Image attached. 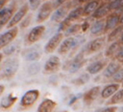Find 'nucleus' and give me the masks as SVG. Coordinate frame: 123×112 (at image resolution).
<instances>
[{"instance_id": "obj_14", "label": "nucleus", "mask_w": 123, "mask_h": 112, "mask_svg": "<svg viewBox=\"0 0 123 112\" xmlns=\"http://www.w3.org/2000/svg\"><path fill=\"white\" fill-rule=\"evenodd\" d=\"M120 23V15L116 14V13H112L111 15H110L108 17V19L106 20V25H105V31H111L114 28H116Z\"/></svg>"}, {"instance_id": "obj_9", "label": "nucleus", "mask_w": 123, "mask_h": 112, "mask_svg": "<svg viewBox=\"0 0 123 112\" xmlns=\"http://www.w3.org/2000/svg\"><path fill=\"white\" fill-rule=\"evenodd\" d=\"M62 36L63 34L62 33H57L56 34H54L49 40L48 42L45 44V47H44V51L48 54L50 53H53L57 47L60 45V43L62 42Z\"/></svg>"}, {"instance_id": "obj_46", "label": "nucleus", "mask_w": 123, "mask_h": 112, "mask_svg": "<svg viewBox=\"0 0 123 112\" xmlns=\"http://www.w3.org/2000/svg\"><path fill=\"white\" fill-rule=\"evenodd\" d=\"M106 2H111V1H112V0H105Z\"/></svg>"}, {"instance_id": "obj_34", "label": "nucleus", "mask_w": 123, "mask_h": 112, "mask_svg": "<svg viewBox=\"0 0 123 112\" xmlns=\"http://www.w3.org/2000/svg\"><path fill=\"white\" fill-rule=\"evenodd\" d=\"M118 110V106L116 105H110L107 107H104L100 110H98L97 112H116Z\"/></svg>"}, {"instance_id": "obj_7", "label": "nucleus", "mask_w": 123, "mask_h": 112, "mask_svg": "<svg viewBox=\"0 0 123 112\" xmlns=\"http://www.w3.org/2000/svg\"><path fill=\"white\" fill-rule=\"evenodd\" d=\"M28 5L27 4H25V5H23L14 14H12V18L10 19V21L8 22V24H7V28H12V27H14L17 23H19L24 17H25V15H26V13H27V11H28Z\"/></svg>"}, {"instance_id": "obj_21", "label": "nucleus", "mask_w": 123, "mask_h": 112, "mask_svg": "<svg viewBox=\"0 0 123 112\" xmlns=\"http://www.w3.org/2000/svg\"><path fill=\"white\" fill-rule=\"evenodd\" d=\"M16 101H17V97L13 96V95L11 93V94H9V95H7V96H5V97L2 98L1 102H0V105H1L2 108L8 109V108L12 107V106L13 105V103H14Z\"/></svg>"}, {"instance_id": "obj_11", "label": "nucleus", "mask_w": 123, "mask_h": 112, "mask_svg": "<svg viewBox=\"0 0 123 112\" xmlns=\"http://www.w3.org/2000/svg\"><path fill=\"white\" fill-rule=\"evenodd\" d=\"M83 7H77L75 8L74 10H72L67 15L66 17L63 19V22H62V25L63 27L65 26H70V23L75 21L76 19H78L82 14H83Z\"/></svg>"}, {"instance_id": "obj_41", "label": "nucleus", "mask_w": 123, "mask_h": 112, "mask_svg": "<svg viewBox=\"0 0 123 112\" xmlns=\"http://www.w3.org/2000/svg\"><path fill=\"white\" fill-rule=\"evenodd\" d=\"M118 41H119V43H120L121 45H123V32H122V34H120V36H119V38H118Z\"/></svg>"}, {"instance_id": "obj_29", "label": "nucleus", "mask_w": 123, "mask_h": 112, "mask_svg": "<svg viewBox=\"0 0 123 112\" xmlns=\"http://www.w3.org/2000/svg\"><path fill=\"white\" fill-rule=\"evenodd\" d=\"M88 80H89V75L88 74H82L79 78H77L76 79H74L72 82L74 84H77V85H82V84L86 83Z\"/></svg>"}, {"instance_id": "obj_24", "label": "nucleus", "mask_w": 123, "mask_h": 112, "mask_svg": "<svg viewBox=\"0 0 123 112\" xmlns=\"http://www.w3.org/2000/svg\"><path fill=\"white\" fill-rule=\"evenodd\" d=\"M123 102V88H120L118 89L111 98L110 100L107 101V104H110V105H113V104H118V103H121Z\"/></svg>"}, {"instance_id": "obj_23", "label": "nucleus", "mask_w": 123, "mask_h": 112, "mask_svg": "<svg viewBox=\"0 0 123 112\" xmlns=\"http://www.w3.org/2000/svg\"><path fill=\"white\" fill-rule=\"evenodd\" d=\"M98 6H99V1L98 0H92V1L88 2L84 7V9H83V15H86H86L92 14L96 11V9L98 8Z\"/></svg>"}, {"instance_id": "obj_36", "label": "nucleus", "mask_w": 123, "mask_h": 112, "mask_svg": "<svg viewBox=\"0 0 123 112\" xmlns=\"http://www.w3.org/2000/svg\"><path fill=\"white\" fill-rule=\"evenodd\" d=\"M40 4V0H29V6L32 10H36L37 8H38Z\"/></svg>"}, {"instance_id": "obj_20", "label": "nucleus", "mask_w": 123, "mask_h": 112, "mask_svg": "<svg viewBox=\"0 0 123 112\" xmlns=\"http://www.w3.org/2000/svg\"><path fill=\"white\" fill-rule=\"evenodd\" d=\"M105 25H106V21L102 18L95 21L93 23V25L91 26V28H90L91 34L97 35V34H100L101 33H103L105 31Z\"/></svg>"}, {"instance_id": "obj_38", "label": "nucleus", "mask_w": 123, "mask_h": 112, "mask_svg": "<svg viewBox=\"0 0 123 112\" xmlns=\"http://www.w3.org/2000/svg\"><path fill=\"white\" fill-rule=\"evenodd\" d=\"M81 97H83V94H81V93H80V94H78V95L72 96V97H71V99H70V101H68V104H69V105L73 104V103H74V102H75V101H76L77 100H79V99H80Z\"/></svg>"}, {"instance_id": "obj_27", "label": "nucleus", "mask_w": 123, "mask_h": 112, "mask_svg": "<svg viewBox=\"0 0 123 112\" xmlns=\"http://www.w3.org/2000/svg\"><path fill=\"white\" fill-rule=\"evenodd\" d=\"M120 43H119V41H112L111 42V44L108 47V49L106 50V53H105V56H114L115 54H116V52L118 51V49H119V47H120Z\"/></svg>"}, {"instance_id": "obj_28", "label": "nucleus", "mask_w": 123, "mask_h": 112, "mask_svg": "<svg viewBox=\"0 0 123 112\" xmlns=\"http://www.w3.org/2000/svg\"><path fill=\"white\" fill-rule=\"evenodd\" d=\"M40 57V54L37 51H30L25 55V58L28 61H36Z\"/></svg>"}, {"instance_id": "obj_26", "label": "nucleus", "mask_w": 123, "mask_h": 112, "mask_svg": "<svg viewBox=\"0 0 123 112\" xmlns=\"http://www.w3.org/2000/svg\"><path fill=\"white\" fill-rule=\"evenodd\" d=\"M122 32H123V26L122 25L117 26L116 28H114L113 30H111V33L109 34V35H108V41L109 42L115 41L117 38H119V36L122 34Z\"/></svg>"}, {"instance_id": "obj_16", "label": "nucleus", "mask_w": 123, "mask_h": 112, "mask_svg": "<svg viewBox=\"0 0 123 112\" xmlns=\"http://www.w3.org/2000/svg\"><path fill=\"white\" fill-rule=\"evenodd\" d=\"M105 42H106L105 37H103V36H101V37H97V38H95L94 40H92V41L88 44V46H87V51H88L89 53H95V52H98L100 49L103 48Z\"/></svg>"}, {"instance_id": "obj_4", "label": "nucleus", "mask_w": 123, "mask_h": 112, "mask_svg": "<svg viewBox=\"0 0 123 112\" xmlns=\"http://www.w3.org/2000/svg\"><path fill=\"white\" fill-rule=\"evenodd\" d=\"M69 8H70L69 3H63L62 5L58 7L56 9V11L53 12V14L51 15V20L54 22H60L62 20H63L67 15Z\"/></svg>"}, {"instance_id": "obj_2", "label": "nucleus", "mask_w": 123, "mask_h": 112, "mask_svg": "<svg viewBox=\"0 0 123 112\" xmlns=\"http://www.w3.org/2000/svg\"><path fill=\"white\" fill-rule=\"evenodd\" d=\"M39 97V91L37 89H32L24 93L20 100V105L24 107H28L33 105Z\"/></svg>"}, {"instance_id": "obj_48", "label": "nucleus", "mask_w": 123, "mask_h": 112, "mask_svg": "<svg viewBox=\"0 0 123 112\" xmlns=\"http://www.w3.org/2000/svg\"><path fill=\"white\" fill-rule=\"evenodd\" d=\"M62 112H67V111H62Z\"/></svg>"}, {"instance_id": "obj_45", "label": "nucleus", "mask_w": 123, "mask_h": 112, "mask_svg": "<svg viewBox=\"0 0 123 112\" xmlns=\"http://www.w3.org/2000/svg\"><path fill=\"white\" fill-rule=\"evenodd\" d=\"M1 60H2V54L0 53V61H1Z\"/></svg>"}, {"instance_id": "obj_17", "label": "nucleus", "mask_w": 123, "mask_h": 112, "mask_svg": "<svg viewBox=\"0 0 123 112\" xmlns=\"http://www.w3.org/2000/svg\"><path fill=\"white\" fill-rule=\"evenodd\" d=\"M55 107H56V102L53 100L45 99L38 105L37 112H53Z\"/></svg>"}, {"instance_id": "obj_32", "label": "nucleus", "mask_w": 123, "mask_h": 112, "mask_svg": "<svg viewBox=\"0 0 123 112\" xmlns=\"http://www.w3.org/2000/svg\"><path fill=\"white\" fill-rule=\"evenodd\" d=\"M39 69H40L39 63L35 62V63H32V64L28 67V73H29L30 75H36V74L38 73Z\"/></svg>"}, {"instance_id": "obj_44", "label": "nucleus", "mask_w": 123, "mask_h": 112, "mask_svg": "<svg viewBox=\"0 0 123 112\" xmlns=\"http://www.w3.org/2000/svg\"><path fill=\"white\" fill-rule=\"evenodd\" d=\"M120 23H121V24H123V13L120 15Z\"/></svg>"}, {"instance_id": "obj_37", "label": "nucleus", "mask_w": 123, "mask_h": 112, "mask_svg": "<svg viewBox=\"0 0 123 112\" xmlns=\"http://www.w3.org/2000/svg\"><path fill=\"white\" fill-rule=\"evenodd\" d=\"M14 51H15V46H14V45H10V46H8V48L5 49L4 53H5L6 55H11V54H12Z\"/></svg>"}, {"instance_id": "obj_3", "label": "nucleus", "mask_w": 123, "mask_h": 112, "mask_svg": "<svg viewBox=\"0 0 123 112\" xmlns=\"http://www.w3.org/2000/svg\"><path fill=\"white\" fill-rule=\"evenodd\" d=\"M54 9V5L51 1H47L45 3H43L40 8H39V11L37 12V21L38 23L40 22H43L45 21L50 15H51V12H52V10Z\"/></svg>"}, {"instance_id": "obj_6", "label": "nucleus", "mask_w": 123, "mask_h": 112, "mask_svg": "<svg viewBox=\"0 0 123 112\" xmlns=\"http://www.w3.org/2000/svg\"><path fill=\"white\" fill-rule=\"evenodd\" d=\"M17 33H18V29L16 27H12L11 30L2 34L0 35V49L8 46L16 37Z\"/></svg>"}, {"instance_id": "obj_18", "label": "nucleus", "mask_w": 123, "mask_h": 112, "mask_svg": "<svg viewBox=\"0 0 123 112\" xmlns=\"http://www.w3.org/2000/svg\"><path fill=\"white\" fill-rule=\"evenodd\" d=\"M84 62H85V60H84V56H83V54H82V53L78 54V55L75 56V58L71 61V63H70V65H69V72H70V73H75V72H77V71L83 66Z\"/></svg>"}, {"instance_id": "obj_31", "label": "nucleus", "mask_w": 123, "mask_h": 112, "mask_svg": "<svg viewBox=\"0 0 123 112\" xmlns=\"http://www.w3.org/2000/svg\"><path fill=\"white\" fill-rule=\"evenodd\" d=\"M80 28H81V25H79V24H74V25L68 26L66 28V30H65V35L68 36V35H71V34H76L80 30Z\"/></svg>"}, {"instance_id": "obj_12", "label": "nucleus", "mask_w": 123, "mask_h": 112, "mask_svg": "<svg viewBox=\"0 0 123 112\" xmlns=\"http://www.w3.org/2000/svg\"><path fill=\"white\" fill-rule=\"evenodd\" d=\"M119 87H120V85L117 82H113V83H110V84L106 85L101 90V97L103 99H109V98H111L119 89Z\"/></svg>"}, {"instance_id": "obj_22", "label": "nucleus", "mask_w": 123, "mask_h": 112, "mask_svg": "<svg viewBox=\"0 0 123 112\" xmlns=\"http://www.w3.org/2000/svg\"><path fill=\"white\" fill-rule=\"evenodd\" d=\"M105 66V62L103 60H98V61H94L91 64H89L86 68L87 72L91 75H95L97 73H99Z\"/></svg>"}, {"instance_id": "obj_47", "label": "nucleus", "mask_w": 123, "mask_h": 112, "mask_svg": "<svg viewBox=\"0 0 123 112\" xmlns=\"http://www.w3.org/2000/svg\"><path fill=\"white\" fill-rule=\"evenodd\" d=\"M122 86H123V81H122Z\"/></svg>"}, {"instance_id": "obj_5", "label": "nucleus", "mask_w": 123, "mask_h": 112, "mask_svg": "<svg viewBox=\"0 0 123 112\" xmlns=\"http://www.w3.org/2000/svg\"><path fill=\"white\" fill-rule=\"evenodd\" d=\"M78 44H79V38H76V37H67L60 45V47L58 49V52L61 55H64V54L68 53L70 50H72L73 48H75Z\"/></svg>"}, {"instance_id": "obj_30", "label": "nucleus", "mask_w": 123, "mask_h": 112, "mask_svg": "<svg viewBox=\"0 0 123 112\" xmlns=\"http://www.w3.org/2000/svg\"><path fill=\"white\" fill-rule=\"evenodd\" d=\"M121 6H123V0H112L108 3V7L110 11H116Z\"/></svg>"}, {"instance_id": "obj_40", "label": "nucleus", "mask_w": 123, "mask_h": 112, "mask_svg": "<svg viewBox=\"0 0 123 112\" xmlns=\"http://www.w3.org/2000/svg\"><path fill=\"white\" fill-rule=\"evenodd\" d=\"M81 28H82V31H83V32H86V31L87 30V28H88V23H87V22H85V23L81 26Z\"/></svg>"}, {"instance_id": "obj_13", "label": "nucleus", "mask_w": 123, "mask_h": 112, "mask_svg": "<svg viewBox=\"0 0 123 112\" xmlns=\"http://www.w3.org/2000/svg\"><path fill=\"white\" fill-rule=\"evenodd\" d=\"M100 86H94L92 88H90L88 91H86L84 95H83V99H84V101L87 104H89L90 102H92L99 95L100 93Z\"/></svg>"}, {"instance_id": "obj_10", "label": "nucleus", "mask_w": 123, "mask_h": 112, "mask_svg": "<svg viewBox=\"0 0 123 112\" xmlns=\"http://www.w3.org/2000/svg\"><path fill=\"white\" fill-rule=\"evenodd\" d=\"M60 65H61V60H60L59 56H52L45 62V64H44V71L47 72V73H54V72L59 70Z\"/></svg>"}, {"instance_id": "obj_25", "label": "nucleus", "mask_w": 123, "mask_h": 112, "mask_svg": "<svg viewBox=\"0 0 123 112\" xmlns=\"http://www.w3.org/2000/svg\"><path fill=\"white\" fill-rule=\"evenodd\" d=\"M109 11H110V10H109L108 4H102V5L98 6V8L96 9V11L92 13V16H93L94 18L101 19V18H103L105 15H107Z\"/></svg>"}, {"instance_id": "obj_1", "label": "nucleus", "mask_w": 123, "mask_h": 112, "mask_svg": "<svg viewBox=\"0 0 123 112\" xmlns=\"http://www.w3.org/2000/svg\"><path fill=\"white\" fill-rule=\"evenodd\" d=\"M19 66V62L16 58H10L8 60H6V62L3 64V68H2V76L5 78H11L12 77Z\"/></svg>"}, {"instance_id": "obj_33", "label": "nucleus", "mask_w": 123, "mask_h": 112, "mask_svg": "<svg viewBox=\"0 0 123 112\" xmlns=\"http://www.w3.org/2000/svg\"><path fill=\"white\" fill-rule=\"evenodd\" d=\"M112 79L113 81L115 82H120V81H123V67H120L118 69V71L112 76Z\"/></svg>"}, {"instance_id": "obj_43", "label": "nucleus", "mask_w": 123, "mask_h": 112, "mask_svg": "<svg viewBox=\"0 0 123 112\" xmlns=\"http://www.w3.org/2000/svg\"><path fill=\"white\" fill-rule=\"evenodd\" d=\"M5 2H6V0H0V9H1V8L4 6Z\"/></svg>"}, {"instance_id": "obj_42", "label": "nucleus", "mask_w": 123, "mask_h": 112, "mask_svg": "<svg viewBox=\"0 0 123 112\" xmlns=\"http://www.w3.org/2000/svg\"><path fill=\"white\" fill-rule=\"evenodd\" d=\"M4 90H5V86L3 84H0V95L4 92Z\"/></svg>"}, {"instance_id": "obj_8", "label": "nucleus", "mask_w": 123, "mask_h": 112, "mask_svg": "<svg viewBox=\"0 0 123 112\" xmlns=\"http://www.w3.org/2000/svg\"><path fill=\"white\" fill-rule=\"evenodd\" d=\"M44 31H45V27L43 25H37V26L34 27L29 32V34L27 35V43L33 44V43L37 42L38 39H40Z\"/></svg>"}, {"instance_id": "obj_19", "label": "nucleus", "mask_w": 123, "mask_h": 112, "mask_svg": "<svg viewBox=\"0 0 123 112\" xmlns=\"http://www.w3.org/2000/svg\"><path fill=\"white\" fill-rule=\"evenodd\" d=\"M12 16V10L10 8H3L0 10V29L7 25Z\"/></svg>"}, {"instance_id": "obj_35", "label": "nucleus", "mask_w": 123, "mask_h": 112, "mask_svg": "<svg viewBox=\"0 0 123 112\" xmlns=\"http://www.w3.org/2000/svg\"><path fill=\"white\" fill-rule=\"evenodd\" d=\"M115 58L117 60H119V61H122L123 60V45H120L118 51L115 54Z\"/></svg>"}, {"instance_id": "obj_39", "label": "nucleus", "mask_w": 123, "mask_h": 112, "mask_svg": "<svg viewBox=\"0 0 123 112\" xmlns=\"http://www.w3.org/2000/svg\"><path fill=\"white\" fill-rule=\"evenodd\" d=\"M30 20H31V18H30V16H27L25 19L23 18V22L21 23V27L22 28H26V27H28L29 26V22H30Z\"/></svg>"}, {"instance_id": "obj_15", "label": "nucleus", "mask_w": 123, "mask_h": 112, "mask_svg": "<svg viewBox=\"0 0 123 112\" xmlns=\"http://www.w3.org/2000/svg\"><path fill=\"white\" fill-rule=\"evenodd\" d=\"M121 66H120V63L119 62H117V61H111V62H110L106 66V68H105V70L103 72V76L105 78H112V76L118 71V69Z\"/></svg>"}]
</instances>
